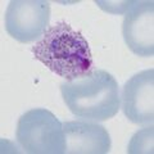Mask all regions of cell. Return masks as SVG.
<instances>
[{"instance_id":"1","label":"cell","mask_w":154,"mask_h":154,"mask_svg":"<svg viewBox=\"0 0 154 154\" xmlns=\"http://www.w3.org/2000/svg\"><path fill=\"white\" fill-rule=\"evenodd\" d=\"M32 53L37 60L67 81L81 79L94 71L88 40L63 21L48 28Z\"/></svg>"},{"instance_id":"2","label":"cell","mask_w":154,"mask_h":154,"mask_svg":"<svg viewBox=\"0 0 154 154\" xmlns=\"http://www.w3.org/2000/svg\"><path fill=\"white\" fill-rule=\"evenodd\" d=\"M67 108L76 117L90 121H108L119 110L121 99L116 79L104 69L60 84Z\"/></svg>"},{"instance_id":"3","label":"cell","mask_w":154,"mask_h":154,"mask_svg":"<svg viewBox=\"0 0 154 154\" xmlns=\"http://www.w3.org/2000/svg\"><path fill=\"white\" fill-rule=\"evenodd\" d=\"M16 139L26 153L63 154L66 137L63 123L50 110L33 108L18 119Z\"/></svg>"},{"instance_id":"4","label":"cell","mask_w":154,"mask_h":154,"mask_svg":"<svg viewBox=\"0 0 154 154\" xmlns=\"http://www.w3.org/2000/svg\"><path fill=\"white\" fill-rule=\"evenodd\" d=\"M50 4L45 0H12L5 12V30L18 42L38 40L48 31Z\"/></svg>"},{"instance_id":"5","label":"cell","mask_w":154,"mask_h":154,"mask_svg":"<svg viewBox=\"0 0 154 154\" xmlns=\"http://www.w3.org/2000/svg\"><path fill=\"white\" fill-rule=\"evenodd\" d=\"M119 99V108L128 121L143 126H153L154 69L141 71L126 81Z\"/></svg>"},{"instance_id":"6","label":"cell","mask_w":154,"mask_h":154,"mask_svg":"<svg viewBox=\"0 0 154 154\" xmlns=\"http://www.w3.org/2000/svg\"><path fill=\"white\" fill-rule=\"evenodd\" d=\"M125 42L134 54L152 57L154 54V3L132 0L122 23Z\"/></svg>"},{"instance_id":"7","label":"cell","mask_w":154,"mask_h":154,"mask_svg":"<svg viewBox=\"0 0 154 154\" xmlns=\"http://www.w3.org/2000/svg\"><path fill=\"white\" fill-rule=\"evenodd\" d=\"M66 153L105 154L110 149V136L107 128L90 119L63 122Z\"/></svg>"},{"instance_id":"8","label":"cell","mask_w":154,"mask_h":154,"mask_svg":"<svg viewBox=\"0 0 154 154\" xmlns=\"http://www.w3.org/2000/svg\"><path fill=\"white\" fill-rule=\"evenodd\" d=\"M128 153H153V126L137 131L128 145Z\"/></svg>"}]
</instances>
